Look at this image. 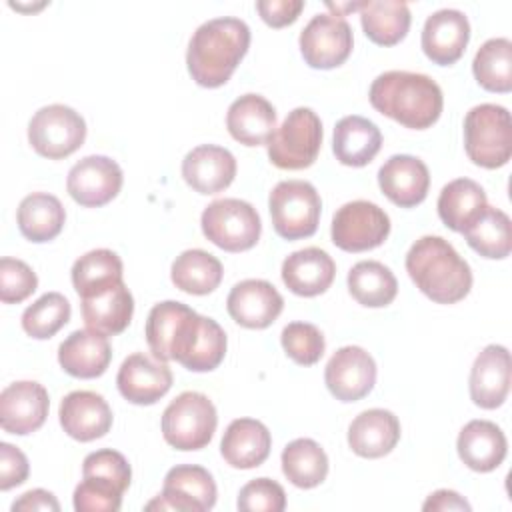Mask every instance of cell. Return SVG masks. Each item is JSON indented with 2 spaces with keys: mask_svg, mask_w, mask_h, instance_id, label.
I'll return each instance as SVG.
<instances>
[{
  "mask_svg": "<svg viewBox=\"0 0 512 512\" xmlns=\"http://www.w3.org/2000/svg\"><path fill=\"white\" fill-rule=\"evenodd\" d=\"M250 46V28L244 20L212 18L196 28L188 42L186 66L192 80L204 88H218L230 80Z\"/></svg>",
  "mask_w": 512,
  "mask_h": 512,
  "instance_id": "obj_1",
  "label": "cell"
},
{
  "mask_svg": "<svg viewBox=\"0 0 512 512\" xmlns=\"http://www.w3.org/2000/svg\"><path fill=\"white\" fill-rule=\"evenodd\" d=\"M368 98L374 110L412 130L430 128L444 108L436 80L408 70H388L376 76Z\"/></svg>",
  "mask_w": 512,
  "mask_h": 512,
  "instance_id": "obj_2",
  "label": "cell"
},
{
  "mask_svg": "<svg viewBox=\"0 0 512 512\" xmlns=\"http://www.w3.org/2000/svg\"><path fill=\"white\" fill-rule=\"evenodd\" d=\"M406 272L416 288L438 304H456L472 288V270L442 236L418 238L406 254Z\"/></svg>",
  "mask_w": 512,
  "mask_h": 512,
  "instance_id": "obj_3",
  "label": "cell"
},
{
  "mask_svg": "<svg viewBox=\"0 0 512 512\" xmlns=\"http://www.w3.org/2000/svg\"><path fill=\"white\" fill-rule=\"evenodd\" d=\"M464 150L482 168L494 170L512 156V120L500 104H478L464 118Z\"/></svg>",
  "mask_w": 512,
  "mask_h": 512,
  "instance_id": "obj_4",
  "label": "cell"
},
{
  "mask_svg": "<svg viewBox=\"0 0 512 512\" xmlns=\"http://www.w3.org/2000/svg\"><path fill=\"white\" fill-rule=\"evenodd\" d=\"M218 424L212 400L202 392L178 394L162 414V436L176 450H202L210 444Z\"/></svg>",
  "mask_w": 512,
  "mask_h": 512,
  "instance_id": "obj_5",
  "label": "cell"
},
{
  "mask_svg": "<svg viewBox=\"0 0 512 512\" xmlns=\"http://www.w3.org/2000/svg\"><path fill=\"white\" fill-rule=\"evenodd\" d=\"M322 122L312 108L298 106L268 140V158L276 168L302 170L316 162L322 146Z\"/></svg>",
  "mask_w": 512,
  "mask_h": 512,
  "instance_id": "obj_6",
  "label": "cell"
},
{
  "mask_svg": "<svg viewBox=\"0 0 512 512\" xmlns=\"http://www.w3.org/2000/svg\"><path fill=\"white\" fill-rule=\"evenodd\" d=\"M268 208L276 234L284 240H300L316 232L322 200L310 182L282 180L272 188Z\"/></svg>",
  "mask_w": 512,
  "mask_h": 512,
  "instance_id": "obj_7",
  "label": "cell"
},
{
  "mask_svg": "<svg viewBox=\"0 0 512 512\" xmlns=\"http://www.w3.org/2000/svg\"><path fill=\"white\" fill-rule=\"evenodd\" d=\"M200 226L204 236L226 252L250 250L256 246L262 232L256 208L240 198L210 202L200 216Z\"/></svg>",
  "mask_w": 512,
  "mask_h": 512,
  "instance_id": "obj_8",
  "label": "cell"
},
{
  "mask_svg": "<svg viewBox=\"0 0 512 512\" xmlns=\"http://www.w3.org/2000/svg\"><path fill=\"white\" fill-rule=\"evenodd\" d=\"M226 344V332L222 326L190 308L176 330L170 346V358L190 372H210L224 360Z\"/></svg>",
  "mask_w": 512,
  "mask_h": 512,
  "instance_id": "obj_9",
  "label": "cell"
},
{
  "mask_svg": "<svg viewBox=\"0 0 512 512\" xmlns=\"http://www.w3.org/2000/svg\"><path fill=\"white\" fill-rule=\"evenodd\" d=\"M86 140L84 118L66 104H48L34 112L28 122V142L50 160L74 154Z\"/></svg>",
  "mask_w": 512,
  "mask_h": 512,
  "instance_id": "obj_10",
  "label": "cell"
},
{
  "mask_svg": "<svg viewBox=\"0 0 512 512\" xmlns=\"http://www.w3.org/2000/svg\"><path fill=\"white\" fill-rule=\"evenodd\" d=\"M390 234L388 214L374 202L352 200L342 204L334 218L330 236L344 252H366L378 248Z\"/></svg>",
  "mask_w": 512,
  "mask_h": 512,
  "instance_id": "obj_11",
  "label": "cell"
},
{
  "mask_svg": "<svg viewBox=\"0 0 512 512\" xmlns=\"http://www.w3.org/2000/svg\"><path fill=\"white\" fill-rule=\"evenodd\" d=\"M298 44L302 58L310 68L330 70L348 60L354 36L344 16L316 14L302 28Z\"/></svg>",
  "mask_w": 512,
  "mask_h": 512,
  "instance_id": "obj_12",
  "label": "cell"
},
{
  "mask_svg": "<svg viewBox=\"0 0 512 512\" xmlns=\"http://www.w3.org/2000/svg\"><path fill=\"white\" fill-rule=\"evenodd\" d=\"M216 504L212 474L196 464H178L164 476L162 492L146 504V510L204 512Z\"/></svg>",
  "mask_w": 512,
  "mask_h": 512,
  "instance_id": "obj_13",
  "label": "cell"
},
{
  "mask_svg": "<svg viewBox=\"0 0 512 512\" xmlns=\"http://www.w3.org/2000/svg\"><path fill=\"white\" fill-rule=\"evenodd\" d=\"M124 176L116 160L108 156H86L78 160L66 178V190L74 202L86 208H100L114 200Z\"/></svg>",
  "mask_w": 512,
  "mask_h": 512,
  "instance_id": "obj_14",
  "label": "cell"
},
{
  "mask_svg": "<svg viewBox=\"0 0 512 512\" xmlns=\"http://www.w3.org/2000/svg\"><path fill=\"white\" fill-rule=\"evenodd\" d=\"M324 382L336 400L356 402L372 392L376 384V362L360 346H342L330 356Z\"/></svg>",
  "mask_w": 512,
  "mask_h": 512,
  "instance_id": "obj_15",
  "label": "cell"
},
{
  "mask_svg": "<svg viewBox=\"0 0 512 512\" xmlns=\"http://www.w3.org/2000/svg\"><path fill=\"white\" fill-rule=\"evenodd\" d=\"M50 408L48 392L34 380H18L0 392V426L8 434L26 436L36 432Z\"/></svg>",
  "mask_w": 512,
  "mask_h": 512,
  "instance_id": "obj_16",
  "label": "cell"
},
{
  "mask_svg": "<svg viewBox=\"0 0 512 512\" xmlns=\"http://www.w3.org/2000/svg\"><path fill=\"white\" fill-rule=\"evenodd\" d=\"M226 308L236 324L250 330H262L280 316L284 298L268 280L248 278L234 284L226 298Z\"/></svg>",
  "mask_w": 512,
  "mask_h": 512,
  "instance_id": "obj_17",
  "label": "cell"
},
{
  "mask_svg": "<svg viewBox=\"0 0 512 512\" xmlns=\"http://www.w3.org/2000/svg\"><path fill=\"white\" fill-rule=\"evenodd\" d=\"M172 370L144 352L130 354L116 376L120 394L138 406L156 404L172 386Z\"/></svg>",
  "mask_w": 512,
  "mask_h": 512,
  "instance_id": "obj_18",
  "label": "cell"
},
{
  "mask_svg": "<svg viewBox=\"0 0 512 512\" xmlns=\"http://www.w3.org/2000/svg\"><path fill=\"white\" fill-rule=\"evenodd\" d=\"M470 40V22L464 12L442 8L432 12L422 28V50L438 66L458 62Z\"/></svg>",
  "mask_w": 512,
  "mask_h": 512,
  "instance_id": "obj_19",
  "label": "cell"
},
{
  "mask_svg": "<svg viewBox=\"0 0 512 512\" xmlns=\"http://www.w3.org/2000/svg\"><path fill=\"white\" fill-rule=\"evenodd\" d=\"M382 194L400 208H412L424 202L430 188L428 166L410 154L390 156L378 170Z\"/></svg>",
  "mask_w": 512,
  "mask_h": 512,
  "instance_id": "obj_20",
  "label": "cell"
},
{
  "mask_svg": "<svg viewBox=\"0 0 512 512\" xmlns=\"http://www.w3.org/2000/svg\"><path fill=\"white\" fill-rule=\"evenodd\" d=\"M60 426L78 442L102 438L112 428V410L108 402L92 390H74L66 394L58 410Z\"/></svg>",
  "mask_w": 512,
  "mask_h": 512,
  "instance_id": "obj_21",
  "label": "cell"
},
{
  "mask_svg": "<svg viewBox=\"0 0 512 512\" xmlns=\"http://www.w3.org/2000/svg\"><path fill=\"white\" fill-rule=\"evenodd\" d=\"M470 398L484 410L504 404L510 392V352L506 346L488 344L470 370Z\"/></svg>",
  "mask_w": 512,
  "mask_h": 512,
  "instance_id": "obj_22",
  "label": "cell"
},
{
  "mask_svg": "<svg viewBox=\"0 0 512 512\" xmlns=\"http://www.w3.org/2000/svg\"><path fill=\"white\" fill-rule=\"evenodd\" d=\"M234 176V154L216 144L196 146L182 160V178L198 194H218L232 184Z\"/></svg>",
  "mask_w": 512,
  "mask_h": 512,
  "instance_id": "obj_23",
  "label": "cell"
},
{
  "mask_svg": "<svg viewBox=\"0 0 512 512\" xmlns=\"http://www.w3.org/2000/svg\"><path fill=\"white\" fill-rule=\"evenodd\" d=\"M110 360L112 346L108 336L92 328L74 330L58 346V362L62 370L74 378H98L106 372Z\"/></svg>",
  "mask_w": 512,
  "mask_h": 512,
  "instance_id": "obj_24",
  "label": "cell"
},
{
  "mask_svg": "<svg viewBox=\"0 0 512 512\" xmlns=\"http://www.w3.org/2000/svg\"><path fill=\"white\" fill-rule=\"evenodd\" d=\"M280 274L290 292L310 298L330 288L336 276V264L326 250L308 246L286 256Z\"/></svg>",
  "mask_w": 512,
  "mask_h": 512,
  "instance_id": "obj_25",
  "label": "cell"
},
{
  "mask_svg": "<svg viewBox=\"0 0 512 512\" xmlns=\"http://www.w3.org/2000/svg\"><path fill=\"white\" fill-rule=\"evenodd\" d=\"M400 440L398 418L384 408L360 412L348 426V446L360 458H382Z\"/></svg>",
  "mask_w": 512,
  "mask_h": 512,
  "instance_id": "obj_26",
  "label": "cell"
},
{
  "mask_svg": "<svg viewBox=\"0 0 512 512\" xmlns=\"http://www.w3.org/2000/svg\"><path fill=\"white\" fill-rule=\"evenodd\" d=\"M456 450L470 470L492 472L504 462L508 442L498 424L490 420H470L458 434Z\"/></svg>",
  "mask_w": 512,
  "mask_h": 512,
  "instance_id": "obj_27",
  "label": "cell"
},
{
  "mask_svg": "<svg viewBox=\"0 0 512 512\" xmlns=\"http://www.w3.org/2000/svg\"><path fill=\"white\" fill-rule=\"evenodd\" d=\"M226 128L230 136L244 146L268 144L276 130V110L264 96L244 94L230 104Z\"/></svg>",
  "mask_w": 512,
  "mask_h": 512,
  "instance_id": "obj_28",
  "label": "cell"
},
{
  "mask_svg": "<svg viewBox=\"0 0 512 512\" xmlns=\"http://www.w3.org/2000/svg\"><path fill=\"white\" fill-rule=\"evenodd\" d=\"M272 448V436L268 428L254 418H236L228 424L222 442V458L238 470H250L260 466Z\"/></svg>",
  "mask_w": 512,
  "mask_h": 512,
  "instance_id": "obj_29",
  "label": "cell"
},
{
  "mask_svg": "<svg viewBox=\"0 0 512 512\" xmlns=\"http://www.w3.org/2000/svg\"><path fill=\"white\" fill-rule=\"evenodd\" d=\"M382 148V134L378 126L364 116H344L334 126L332 152L344 166L360 168L374 160Z\"/></svg>",
  "mask_w": 512,
  "mask_h": 512,
  "instance_id": "obj_30",
  "label": "cell"
},
{
  "mask_svg": "<svg viewBox=\"0 0 512 512\" xmlns=\"http://www.w3.org/2000/svg\"><path fill=\"white\" fill-rule=\"evenodd\" d=\"M134 314V298L124 282L96 294L82 298V318L88 328L106 336L124 332Z\"/></svg>",
  "mask_w": 512,
  "mask_h": 512,
  "instance_id": "obj_31",
  "label": "cell"
},
{
  "mask_svg": "<svg viewBox=\"0 0 512 512\" xmlns=\"http://www.w3.org/2000/svg\"><path fill=\"white\" fill-rule=\"evenodd\" d=\"M20 234L36 244L54 240L66 222L62 202L48 192H32L22 198L16 212Z\"/></svg>",
  "mask_w": 512,
  "mask_h": 512,
  "instance_id": "obj_32",
  "label": "cell"
},
{
  "mask_svg": "<svg viewBox=\"0 0 512 512\" xmlns=\"http://www.w3.org/2000/svg\"><path fill=\"white\" fill-rule=\"evenodd\" d=\"M438 216L454 232H464L488 206L484 188L470 178L448 182L438 196Z\"/></svg>",
  "mask_w": 512,
  "mask_h": 512,
  "instance_id": "obj_33",
  "label": "cell"
},
{
  "mask_svg": "<svg viewBox=\"0 0 512 512\" xmlns=\"http://www.w3.org/2000/svg\"><path fill=\"white\" fill-rule=\"evenodd\" d=\"M360 24L364 34L378 46H394L408 34L410 8L400 0L360 2Z\"/></svg>",
  "mask_w": 512,
  "mask_h": 512,
  "instance_id": "obj_34",
  "label": "cell"
},
{
  "mask_svg": "<svg viewBox=\"0 0 512 512\" xmlns=\"http://www.w3.org/2000/svg\"><path fill=\"white\" fill-rule=\"evenodd\" d=\"M122 274L124 266L120 256L108 248H96L74 262L72 286L80 298H90L124 282Z\"/></svg>",
  "mask_w": 512,
  "mask_h": 512,
  "instance_id": "obj_35",
  "label": "cell"
},
{
  "mask_svg": "<svg viewBox=\"0 0 512 512\" xmlns=\"http://www.w3.org/2000/svg\"><path fill=\"white\" fill-rule=\"evenodd\" d=\"M222 264L220 260L200 248L184 250L170 268V278L174 286L186 294L204 296L214 292L222 282Z\"/></svg>",
  "mask_w": 512,
  "mask_h": 512,
  "instance_id": "obj_36",
  "label": "cell"
},
{
  "mask_svg": "<svg viewBox=\"0 0 512 512\" xmlns=\"http://www.w3.org/2000/svg\"><path fill=\"white\" fill-rule=\"evenodd\" d=\"M282 472L298 488H316L328 476V456L312 438H296L282 450Z\"/></svg>",
  "mask_w": 512,
  "mask_h": 512,
  "instance_id": "obj_37",
  "label": "cell"
},
{
  "mask_svg": "<svg viewBox=\"0 0 512 512\" xmlns=\"http://www.w3.org/2000/svg\"><path fill=\"white\" fill-rule=\"evenodd\" d=\"M348 290L358 304L366 308H382L396 298L398 282L392 270L382 262L362 260L348 272Z\"/></svg>",
  "mask_w": 512,
  "mask_h": 512,
  "instance_id": "obj_38",
  "label": "cell"
},
{
  "mask_svg": "<svg viewBox=\"0 0 512 512\" xmlns=\"http://www.w3.org/2000/svg\"><path fill=\"white\" fill-rule=\"evenodd\" d=\"M462 234L474 252L490 260H502L512 250L510 218L494 206H486Z\"/></svg>",
  "mask_w": 512,
  "mask_h": 512,
  "instance_id": "obj_39",
  "label": "cell"
},
{
  "mask_svg": "<svg viewBox=\"0 0 512 512\" xmlns=\"http://www.w3.org/2000/svg\"><path fill=\"white\" fill-rule=\"evenodd\" d=\"M476 82L488 90L506 94L512 90V42L508 38L486 40L472 60Z\"/></svg>",
  "mask_w": 512,
  "mask_h": 512,
  "instance_id": "obj_40",
  "label": "cell"
},
{
  "mask_svg": "<svg viewBox=\"0 0 512 512\" xmlns=\"http://www.w3.org/2000/svg\"><path fill=\"white\" fill-rule=\"evenodd\" d=\"M70 314L72 308L64 294L46 292L24 310L22 328L28 336L36 340H46L68 324Z\"/></svg>",
  "mask_w": 512,
  "mask_h": 512,
  "instance_id": "obj_41",
  "label": "cell"
},
{
  "mask_svg": "<svg viewBox=\"0 0 512 512\" xmlns=\"http://www.w3.org/2000/svg\"><path fill=\"white\" fill-rule=\"evenodd\" d=\"M190 306L176 302V300H164L152 306L148 320H146V342L154 358L162 362H170V346L176 336V330L186 316Z\"/></svg>",
  "mask_w": 512,
  "mask_h": 512,
  "instance_id": "obj_42",
  "label": "cell"
},
{
  "mask_svg": "<svg viewBox=\"0 0 512 512\" xmlns=\"http://www.w3.org/2000/svg\"><path fill=\"white\" fill-rule=\"evenodd\" d=\"M280 342L290 360L300 366H312L324 356V336L310 322H290L280 334Z\"/></svg>",
  "mask_w": 512,
  "mask_h": 512,
  "instance_id": "obj_43",
  "label": "cell"
},
{
  "mask_svg": "<svg viewBox=\"0 0 512 512\" xmlns=\"http://www.w3.org/2000/svg\"><path fill=\"white\" fill-rule=\"evenodd\" d=\"M122 490L102 478L82 476V482L74 488L76 512H116L122 506Z\"/></svg>",
  "mask_w": 512,
  "mask_h": 512,
  "instance_id": "obj_44",
  "label": "cell"
},
{
  "mask_svg": "<svg viewBox=\"0 0 512 512\" xmlns=\"http://www.w3.org/2000/svg\"><path fill=\"white\" fill-rule=\"evenodd\" d=\"M38 288L36 272L22 260L4 256L0 260V300L18 304Z\"/></svg>",
  "mask_w": 512,
  "mask_h": 512,
  "instance_id": "obj_45",
  "label": "cell"
},
{
  "mask_svg": "<svg viewBox=\"0 0 512 512\" xmlns=\"http://www.w3.org/2000/svg\"><path fill=\"white\" fill-rule=\"evenodd\" d=\"M236 506L242 512H282L286 508V492L272 478H254L240 488Z\"/></svg>",
  "mask_w": 512,
  "mask_h": 512,
  "instance_id": "obj_46",
  "label": "cell"
},
{
  "mask_svg": "<svg viewBox=\"0 0 512 512\" xmlns=\"http://www.w3.org/2000/svg\"><path fill=\"white\" fill-rule=\"evenodd\" d=\"M82 476H96V478L108 480L116 484L122 492H126L132 480V468L124 458V454L112 448H102V450L90 452L84 458Z\"/></svg>",
  "mask_w": 512,
  "mask_h": 512,
  "instance_id": "obj_47",
  "label": "cell"
},
{
  "mask_svg": "<svg viewBox=\"0 0 512 512\" xmlns=\"http://www.w3.org/2000/svg\"><path fill=\"white\" fill-rule=\"evenodd\" d=\"M30 464L26 454L8 442L0 444V490H10L26 482Z\"/></svg>",
  "mask_w": 512,
  "mask_h": 512,
  "instance_id": "obj_48",
  "label": "cell"
},
{
  "mask_svg": "<svg viewBox=\"0 0 512 512\" xmlns=\"http://www.w3.org/2000/svg\"><path fill=\"white\" fill-rule=\"evenodd\" d=\"M256 10L260 18L272 28H284L300 16L304 10L302 0H258Z\"/></svg>",
  "mask_w": 512,
  "mask_h": 512,
  "instance_id": "obj_49",
  "label": "cell"
},
{
  "mask_svg": "<svg viewBox=\"0 0 512 512\" xmlns=\"http://www.w3.org/2000/svg\"><path fill=\"white\" fill-rule=\"evenodd\" d=\"M16 510H52V512H58L60 504H58V500L52 492L42 490V488H34V490L24 492L18 500L12 502V512H16Z\"/></svg>",
  "mask_w": 512,
  "mask_h": 512,
  "instance_id": "obj_50",
  "label": "cell"
},
{
  "mask_svg": "<svg viewBox=\"0 0 512 512\" xmlns=\"http://www.w3.org/2000/svg\"><path fill=\"white\" fill-rule=\"evenodd\" d=\"M470 508L472 506L464 500V496H460L454 490H436L422 504V510H426V512H430V510H440V512H446V510H466L468 512Z\"/></svg>",
  "mask_w": 512,
  "mask_h": 512,
  "instance_id": "obj_51",
  "label": "cell"
}]
</instances>
